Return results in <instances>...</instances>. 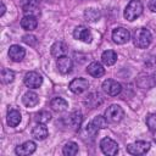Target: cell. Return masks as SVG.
<instances>
[{"label":"cell","instance_id":"obj_14","mask_svg":"<svg viewBox=\"0 0 156 156\" xmlns=\"http://www.w3.org/2000/svg\"><path fill=\"white\" fill-rule=\"evenodd\" d=\"M24 55H26V50L20 45H11L9 49V57L15 62L22 61Z\"/></svg>","mask_w":156,"mask_h":156},{"label":"cell","instance_id":"obj_25","mask_svg":"<svg viewBox=\"0 0 156 156\" xmlns=\"http://www.w3.org/2000/svg\"><path fill=\"white\" fill-rule=\"evenodd\" d=\"M35 121L38 123H48L50 119H51V113L48 112V111H40L35 115Z\"/></svg>","mask_w":156,"mask_h":156},{"label":"cell","instance_id":"obj_13","mask_svg":"<svg viewBox=\"0 0 156 156\" xmlns=\"http://www.w3.org/2000/svg\"><path fill=\"white\" fill-rule=\"evenodd\" d=\"M56 66H57V69L60 73L62 74H67L71 72L72 69V60L65 55V56H61L57 58V62H56Z\"/></svg>","mask_w":156,"mask_h":156},{"label":"cell","instance_id":"obj_20","mask_svg":"<svg viewBox=\"0 0 156 156\" xmlns=\"http://www.w3.org/2000/svg\"><path fill=\"white\" fill-rule=\"evenodd\" d=\"M37 26H38V21L35 16H24L21 20V27L24 30H33L37 28Z\"/></svg>","mask_w":156,"mask_h":156},{"label":"cell","instance_id":"obj_29","mask_svg":"<svg viewBox=\"0 0 156 156\" xmlns=\"http://www.w3.org/2000/svg\"><path fill=\"white\" fill-rule=\"evenodd\" d=\"M146 124L150 130H156V113H150L146 117Z\"/></svg>","mask_w":156,"mask_h":156},{"label":"cell","instance_id":"obj_17","mask_svg":"<svg viewBox=\"0 0 156 156\" xmlns=\"http://www.w3.org/2000/svg\"><path fill=\"white\" fill-rule=\"evenodd\" d=\"M32 134H33V136L37 140H44L48 136V134H49L45 123H38V124H35V127L32 130Z\"/></svg>","mask_w":156,"mask_h":156},{"label":"cell","instance_id":"obj_31","mask_svg":"<svg viewBox=\"0 0 156 156\" xmlns=\"http://www.w3.org/2000/svg\"><path fill=\"white\" fill-rule=\"evenodd\" d=\"M149 9L152 12H156V0H150L149 1Z\"/></svg>","mask_w":156,"mask_h":156},{"label":"cell","instance_id":"obj_5","mask_svg":"<svg viewBox=\"0 0 156 156\" xmlns=\"http://www.w3.org/2000/svg\"><path fill=\"white\" fill-rule=\"evenodd\" d=\"M150 150V143L144 141V140H139L135 141L133 144H129L127 146V151L130 155H144Z\"/></svg>","mask_w":156,"mask_h":156},{"label":"cell","instance_id":"obj_8","mask_svg":"<svg viewBox=\"0 0 156 156\" xmlns=\"http://www.w3.org/2000/svg\"><path fill=\"white\" fill-rule=\"evenodd\" d=\"M23 82H24V84H26L28 88L35 89V88H39V87L41 85L43 78H41V76H40L39 73H37V72H34V71H30V72L26 73Z\"/></svg>","mask_w":156,"mask_h":156},{"label":"cell","instance_id":"obj_9","mask_svg":"<svg viewBox=\"0 0 156 156\" xmlns=\"http://www.w3.org/2000/svg\"><path fill=\"white\" fill-rule=\"evenodd\" d=\"M129 39H130V33H129L128 29L122 28V27L113 29V32H112V40L116 44H121V45L126 44Z\"/></svg>","mask_w":156,"mask_h":156},{"label":"cell","instance_id":"obj_26","mask_svg":"<svg viewBox=\"0 0 156 156\" xmlns=\"http://www.w3.org/2000/svg\"><path fill=\"white\" fill-rule=\"evenodd\" d=\"M1 78H2V82H4V83L9 84V83L13 82V79H15V73H13V71H11V69H9V68H5V69L1 71Z\"/></svg>","mask_w":156,"mask_h":156},{"label":"cell","instance_id":"obj_21","mask_svg":"<svg viewBox=\"0 0 156 156\" xmlns=\"http://www.w3.org/2000/svg\"><path fill=\"white\" fill-rule=\"evenodd\" d=\"M22 101H23V104H24L27 107H34V106L39 102V98H38V95H37L34 91H27V93L23 95Z\"/></svg>","mask_w":156,"mask_h":156},{"label":"cell","instance_id":"obj_18","mask_svg":"<svg viewBox=\"0 0 156 156\" xmlns=\"http://www.w3.org/2000/svg\"><path fill=\"white\" fill-rule=\"evenodd\" d=\"M87 72H88L91 77L99 78V77L104 76V73H105V68H104V67H102V65H101V63H99V62H91V63L88 66Z\"/></svg>","mask_w":156,"mask_h":156},{"label":"cell","instance_id":"obj_7","mask_svg":"<svg viewBox=\"0 0 156 156\" xmlns=\"http://www.w3.org/2000/svg\"><path fill=\"white\" fill-rule=\"evenodd\" d=\"M100 149L105 155L113 156L118 152V144L111 138H104L100 141Z\"/></svg>","mask_w":156,"mask_h":156},{"label":"cell","instance_id":"obj_19","mask_svg":"<svg viewBox=\"0 0 156 156\" xmlns=\"http://www.w3.org/2000/svg\"><path fill=\"white\" fill-rule=\"evenodd\" d=\"M6 121H7V124L10 127H16L21 122V113H20V111H17L15 108H9L7 116H6Z\"/></svg>","mask_w":156,"mask_h":156},{"label":"cell","instance_id":"obj_1","mask_svg":"<svg viewBox=\"0 0 156 156\" xmlns=\"http://www.w3.org/2000/svg\"><path fill=\"white\" fill-rule=\"evenodd\" d=\"M151 33L146 28H139L134 32L133 35V43L139 49H146L151 43Z\"/></svg>","mask_w":156,"mask_h":156},{"label":"cell","instance_id":"obj_30","mask_svg":"<svg viewBox=\"0 0 156 156\" xmlns=\"http://www.w3.org/2000/svg\"><path fill=\"white\" fill-rule=\"evenodd\" d=\"M22 40H23V43H26L27 45H30V46H33V45L37 44V38L34 35H32V34L23 35L22 37Z\"/></svg>","mask_w":156,"mask_h":156},{"label":"cell","instance_id":"obj_24","mask_svg":"<svg viewBox=\"0 0 156 156\" xmlns=\"http://www.w3.org/2000/svg\"><path fill=\"white\" fill-rule=\"evenodd\" d=\"M62 152L65 156H74L78 152V145L74 141H68L67 144H65Z\"/></svg>","mask_w":156,"mask_h":156},{"label":"cell","instance_id":"obj_4","mask_svg":"<svg viewBox=\"0 0 156 156\" xmlns=\"http://www.w3.org/2000/svg\"><path fill=\"white\" fill-rule=\"evenodd\" d=\"M21 7L24 16H38L40 13L39 10V0H22Z\"/></svg>","mask_w":156,"mask_h":156},{"label":"cell","instance_id":"obj_22","mask_svg":"<svg viewBox=\"0 0 156 156\" xmlns=\"http://www.w3.org/2000/svg\"><path fill=\"white\" fill-rule=\"evenodd\" d=\"M50 106H51V108H52L54 111H56V112H62V111H65V110L68 107V104H67V101H66L65 99H62V98H54V99L50 101Z\"/></svg>","mask_w":156,"mask_h":156},{"label":"cell","instance_id":"obj_3","mask_svg":"<svg viewBox=\"0 0 156 156\" xmlns=\"http://www.w3.org/2000/svg\"><path fill=\"white\" fill-rule=\"evenodd\" d=\"M124 116V112L122 110V107L119 105H111L107 107V110L105 111V117L107 119V122L110 123H118Z\"/></svg>","mask_w":156,"mask_h":156},{"label":"cell","instance_id":"obj_28","mask_svg":"<svg viewBox=\"0 0 156 156\" xmlns=\"http://www.w3.org/2000/svg\"><path fill=\"white\" fill-rule=\"evenodd\" d=\"M84 16H85L87 21L94 22V21H98V20H99L100 13H99V11L95 10V9H88V10L84 12Z\"/></svg>","mask_w":156,"mask_h":156},{"label":"cell","instance_id":"obj_27","mask_svg":"<svg viewBox=\"0 0 156 156\" xmlns=\"http://www.w3.org/2000/svg\"><path fill=\"white\" fill-rule=\"evenodd\" d=\"M91 123H93L98 129H104V128L107 127V119H106V117H104V116H96V117L91 121Z\"/></svg>","mask_w":156,"mask_h":156},{"label":"cell","instance_id":"obj_10","mask_svg":"<svg viewBox=\"0 0 156 156\" xmlns=\"http://www.w3.org/2000/svg\"><path fill=\"white\" fill-rule=\"evenodd\" d=\"M89 88V82L85 78H76L69 83V90L74 94H82Z\"/></svg>","mask_w":156,"mask_h":156},{"label":"cell","instance_id":"obj_32","mask_svg":"<svg viewBox=\"0 0 156 156\" xmlns=\"http://www.w3.org/2000/svg\"><path fill=\"white\" fill-rule=\"evenodd\" d=\"M5 11H6V7H5V5H4V4H1V11H0V16H4Z\"/></svg>","mask_w":156,"mask_h":156},{"label":"cell","instance_id":"obj_16","mask_svg":"<svg viewBox=\"0 0 156 156\" xmlns=\"http://www.w3.org/2000/svg\"><path fill=\"white\" fill-rule=\"evenodd\" d=\"M82 121H83V116H82V113L76 111V112H72V113L67 117L66 123H67L71 128H73V129H78V128L80 127V124H82Z\"/></svg>","mask_w":156,"mask_h":156},{"label":"cell","instance_id":"obj_23","mask_svg":"<svg viewBox=\"0 0 156 156\" xmlns=\"http://www.w3.org/2000/svg\"><path fill=\"white\" fill-rule=\"evenodd\" d=\"M101 61L106 66H112L117 61V54L115 51H112V50H106L101 55Z\"/></svg>","mask_w":156,"mask_h":156},{"label":"cell","instance_id":"obj_15","mask_svg":"<svg viewBox=\"0 0 156 156\" xmlns=\"http://www.w3.org/2000/svg\"><path fill=\"white\" fill-rule=\"evenodd\" d=\"M50 51H51V55L54 57H61V56H65L67 54V45L62 41H56L51 45L50 48Z\"/></svg>","mask_w":156,"mask_h":156},{"label":"cell","instance_id":"obj_12","mask_svg":"<svg viewBox=\"0 0 156 156\" xmlns=\"http://www.w3.org/2000/svg\"><path fill=\"white\" fill-rule=\"evenodd\" d=\"M35 149H37L35 143L32 141V140H28V141H26V143L18 145V146L16 147L15 152H16V155H18V156H27V155L33 154V152L35 151Z\"/></svg>","mask_w":156,"mask_h":156},{"label":"cell","instance_id":"obj_2","mask_svg":"<svg viewBox=\"0 0 156 156\" xmlns=\"http://www.w3.org/2000/svg\"><path fill=\"white\" fill-rule=\"evenodd\" d=\"M143 13V4L140 0H130L124 10V18L129 22L136 20Z\"/></svg>","mask_w":156,"mask_h":156},{"label":"cell","instance_id":"obj_11","mask_svg":"<svg viewBox=\"0 0 156 156\" xmlns=\"http://www.w3.org/2000/svg\"><path fill=\"white\" fill-rule=\"evenodd\" d=\"M73 37H74L77 40H80V41H84V43H90L91 39H93L89 28H87V27H84V26H78V27H76L74 30H73Z\"/></svg>","mask_w":156,"mask_h":156},{"label":"cell","instance_id":"obj_6","mask_svg":"<svg viewBox=\"0 0 156 156\" xmlns=\"http://www.w3.org/2000/svg\"><path fill=\"white\" fill-rule=\"evenodd\" d=\"M102 90L110 96H117L122 91V85L113 79H106L102 83Z\"/></svg>","mask_w":156,"mask_h":156}]
</instances>
